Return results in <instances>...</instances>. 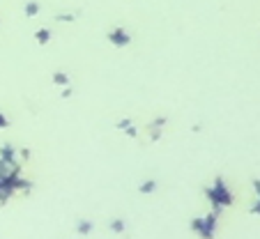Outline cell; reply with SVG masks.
<instances>
[{
  "instance_id": "2e32d148",
  "label": "cell",
  "mask_w": 260,
  "mask_h": 239,
  "mask_svg": "<svg viewBox=\"0 0 260 239\" xmlns=\"http://www.w3.org/2000/svg\"><path fill=\"white\" fill-rule=\"evenodd\" d=\"M253 191H255V195L260 198V180H253Z\"/></svg>"
},
{
  "instance_id": "30bf717a",
  "label": "cell",
  "mask_w": 260,
  "mask_h": 239,
  "mask_svg": "<svg viewBox=\"0 0 260 239\" xmlns=\"http://www.w3.org/2000/svg\"><path fill=\"white\" fill-rule=\"evenodd\" d=\"M111 230H113V232H118V234H122L124 230H127V223H124L122 219H113V221H111Z\"/></svg>"
},
{
  "instance_id": "8fae6325",
  "label": "cell",
  "mask_w": 260,
  "mask_h": 239,
  "mask_svg": "<svg viewBox=\"0 0 260 239\" xmlns=\"http://www.w3.org/2000/svg\"><path fill=\"white\" fill-rule=\"evenodd\" d=\"M53 83L55 85H69V76L64 72H55L53 74Z\"/></svg>"
},
{
  "instance_id": "e0dca14e",
  "label": "cell",
  "mask_w": 260,
  "mask_h": 239,
  "mask_svg": "<svg viewBox=\"0 0 260 239\" xmlns=\"http://www.w3.org/2000/svg\"><path fill=\"white\" fill-rule=\"evenodd\" d=\"M58 21H74V14H62L58 16Z\"/></svg>"
},
{
  "instance_id": "9c48e42d",
  "label": "cell",
  "mask_w": 260,
  "mask_h": 239,
  "mask_svg": "<svg viewBox=\"0 0 260 239\" xmlns=\"http://www.w3.org/2000/svg\"><path fill=\"white\" fill-rule=\"evenodd\" d=\"M35 37H37V42H40V44H49L51 30L49 28H42V30H37V35H35Z\"/></svg>"
},
{
  "instance_id": "6da1fadb",
  "label": "cell",
  "mask_w": 260,
  "mask_h": 239,
  "mask_svg": "<svg viewBox=\"0 0 260 239\" xmlns=\"http://www.w3.org/2000/svg\"><path fill=\"white\" fill-rule=\"evenodd\" d=\"M205 198L212 202V210H223V207H231L233 205V193L231 189L226 186V182L221 180V177H216L214 184L212 186H205Z\"/></svg>"
},
{
  "instance_id": "5bb4252c",
  "label": "cell",
  "mask_w": 260,
  "mask_h": 239,
  "mask_svg": "<svg viewBox=\"0 0 260 239\" xmlns=\"http://www.w3.org/2000/svg\"><path fill=\"white\" fill-rule=\"evenodd\" d=\"M72 97V88L69 85H64V90H62V99H69Z\"/></svg>"
},
{
  "instance_id": "5b68a950",
  "label": "cell",
  "mask_w": 260,
  "mask_h": 239,
  "mask_svg": "<svg viewBox=\"0 0 260 239\" xmlns=\"http://www.w3.org/2000/svg\"><path fill=\"white\" fill-rule=\"evenodd\" d=\"M0 161L5 163H14L16 161V150L12 145H3L0 147Z\"/></svg>"
},
{
  "instance_id": "8992f818",
  "label": "cell",
  "mask_w": 260,
  "mask_h": 239,
  "mask_svg": "<svg viewBox=\"0 0 260 239\" xmlns=\"http://www.w3.org/2000/svg\"><path fill=\"white\" fill-rule=\"evenodd\" d=\"M118 129H120V131H124V133H127V136H132V138H136V127H134V122H132V120H127V117H122V120H120V122H118Z\"/></svg>"
},
{
  "instance_id": "4fadbf2b",
  "label": "cell",
  "mask_w": 260,
  "mask_h": 239,
  "mask_svg": "<svg viewBox=\"0 0 260 239\" xmlns=\"http://www.w3.org/2000/svg\"><path fill=\"white\" fill-rule=\"evenodd\" d=\"M7 124H10V120H7V115H5V113H0V129H5Z\"/></svg>"
},
{
  "instance_id": "ba28073f",
  "label": "cell",
  "mask_w": 260,
  "mask_h": 239,
  "mask_svg": "<svg viewBox=\"0 0 260 239\" xmlns=\"http://www.w3.org/2000/svg\"><path fill=\"white\" fill-rule=\"evenodd\" d=\"M154 189H157V182H154V180H145L141 186H138V193H152Z\"/></svg>"
},
{
  "instance_id": "52a82bcc",
  "label": "cell",
  "mask_w": 260,
  "mask_h": 239,
  "mask_svg": "<svg viewBox=\"0 0 260 239\" xmlns=\"http://www.w3.org/2000/svg\"><path fill=\"white\" fill-rule=\"evenodd\" d=\"M94 230V223L92 221H88V219H83V221H79V223H76V232L79 234H90Z\"/></svg>"
},
{
  "instance_id": "9a60e30c",
  "label": "cell",
  "mask_w": 260,
  "mask_h": 239,
  "mask_svg": "<svg viewBox=\"0 0 260 239\" xmlns=\"http://www.w3.org/2000/svg\"><path fill=\"white\" fill-rule=\"evenodd\" d=\"M251 214H260V198H258V200H255V205L251 207Z\"/></svg>"
},
{
  "instance_id": "3957f363",
  "label": "cell",
  "mask_w": 260,
  "mask_h": 239,
  "mask_svg": "<svg viewBox=\"0 0 260 239\" xmlns=\"http://www.w3.org/2000/svg\"><path fill=\"white\" fill-rule=\"evenodd\" d=\"M108 39H111V44H113V46H127V44H132V35H129L124 28H113L111 32H108Z\"/></svg>"
},
{
  "instance_id": "7a4b0ae2",
  "label": "cell",
  "mask_w": 260,
  "mask_h": 239,
  "mask_svg": "<svg viewBox=\"0 0 260 239\" xmlns=\"http://www.w3.org/2000/svg\"><path fill=\"white\" fill-rule=\"evenodd\" d=\"M219 210H212L210 214L205 216H196L191 221V230L198 234L201 239H214V232H216V225H219Z\"/></svg>"
},
{
  "instance_id": "7c38bea8",
  "label": "cell",
  "mask_w": 260,
  "mask_h": 239,
  "mask_svg": "<svg viewBox=\"0 0 260 239\" xmlns=\"http://www.w3.org/2000/svg\"><path fill=\"white\" fill-rule=\"evenodd\" d=\"M37 12H40V5H37V3H30V5L25 7V14H28V16H35Z\"/></svg>"
},
{
  "instance_id": "277c9868",
  "label": "cell",
  "mask_w": 260,
  "mask_h": 239,
  "mask_svg": "<svg viewBox=\"0 0 260 239\" xmlns=\"http://www.w3.org/2000/svg\"><path fill=\"white\" fill-rule=\"evenodd\" d=\"M166 122H168V117H157V120L150 124V141H159V138H161Z\"/></svg>"
}]
</instances>
